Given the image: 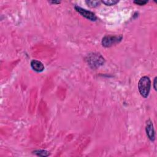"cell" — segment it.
I'll return each mask as SVG.
<instances>
[{
	"label": "cell",
	"instance_id": "277c9868",
	"mask_svg": "<svg viewBox=\"0 0 157 157\" xmlns=\"http://www.w3.org/2000/svg\"><path fill=\"white\" fill-rule=\"evenodd\" d=\"M74 8L77 12H79L81 15H82L83 17H84L86 19H87L88 20H90L91 21H93L97 20V17L93 12L89 11V10H87L85 9H83L78 6H75Z\"/></svg>",
	"mask_w": 157,
	"mask_h": 157
},
{
	"label": "cell",
	"instance_id": "5b68a950",
	"mask_svg": "<svg viewBox=\"0 0 157 157\" xmlns=\"http://www.w3.org/2000/svg\"><path fill=\"white\" fill-rule=\"evenodd\" d=\"M145 130L149 139L151 140V141H154L155 139V130L154 128L152 122H151L150 120H149L147 121Z\"/></svg>",
	"mask_w": 157,
	"mask_h": 157
},
{
	"label": "cell",
	"instance_id": "9c48e42d",
	"mask_svg": "<svg viewBox=\"0 0 157 157\" xmlns=\"http://www.w3.org/2000/svg\"><path fill=\"white\" fill-rule=\"evenodd\" d=\"M102 3H104L106 6H112V5H115L118 3V1L116 0H106V1H102Z\"/></svg>",
	"mask_w": 157,
	"mask_h": 157
},
{
	"label": "cell",
	"instance_id": "3957f363",
	"mask_svg": "<svg viewBox=\"0 0 157 157\" xmlns=\"http://www.w3.org/2000/svg\"><path fill=\"white\" fill-rule=\"evenodd\" d=\"M123 39L122 36H106L102 40V44L105 47H109L120 42Z\"/></svg>",
	"mask_w": 157,
	"mask_h": 157
},
{
	"label": "cell",
	"instance_id": "ba28073f",
	"mask_svg": "<svg viewBox=\"0 0 157 157\" xmlns=\"http://www.w3.org/2000/svg\"><path fill=\"white\" fill-rule=\"evenodd\" d=\"M85 3L90 8H95L100 4V2L98 1H86Z\"/></svg>",
	"mask_w": 157,
	"mask_h": 157
},
{
	"label": "cell",
	"instance_id": "7c38bea8",
	"mask_svg": "<svg viewBox=\"0 0 157 157\" xmlns=\"http://www.w3.org/2000/svg\"><path fill=\"white\" fill-rule=\"evenodd\" d=\"M49 3L50 4H58L60 3L59 1H49Z\"/></svg>",
	"mask_w": 157,
	"mask_h": 157
},
{
	"label": "cell",
	"instance_id": "52a82bcc",
	"mask_svg": "<svg viewBox=\"0 0 157 157\" xmlns=\"http://www.w3.org/2000/svg\"><path fill=\"white\" fill-rule=\"evenodd\" d=\"M33 154L39 156H47L50 155V154L48 153V151L46 150H43L34 151Z\"/></svg>",
	"mask_w": 157,
	"mask_h": 157
},
{
	"label": "cell",
	"instance_id": "8fae6325",
	"mask_svg": "<svg viewBox=\"0 0 157 157\" xmlns=\"http://www.w3.org/2000/svg\"><path fill=\"white\" fill-rule=\"evenodd\" d=\"M156 79H157V77H156L154 79V88L155 90H156Z\"/></svg>",
	"mask_w": 157,
	"mask_h": 157
},
{
	"label": "cell",
	"instance_id": "8992f818",
	"mask_svg": "<svg viewBox=\"0 0 157 157\" xmlns=\"http://www.w3.org/2000/svg\"><path fill=\"white\" fill-rule=\"evenodd\" d=\"M31 66L35 71L37 73H41L44 70V66L41 62L33 59L31 62Z\"/></svg>",
	"mask_w": 157,
	"mask_h": 157
},
{
	"label": "cell",
	"instance_id": "7a4b0ae2",
	"mask_svg": "<svg viewBox=\"0 0 157 157\" xmlns=\"http://www.w3.org/2000/svg\"><path fill=\"white\" fill-rule=\"evenodd\" d=\"M86 60L89 65L93 68H98L104 63V59L99 53H91L88 55Z\"/></svg>",
	"mask_w": 157,
	"mask_h": 157
},
{
	"label": "cell",
	"instance_id": "6da1fadb",
	"mask_svg": "<svg viewBox=\"0 0 157 157\" xmlns=\"http://www.w3.org/2000/svg\"><path fill=\"white\" fill-rule=\"evenodd\" d=\"M151 88V81L149 77L144 76L140 78L138 83V89L141 95L144 98L149 96Z\"/></svg>",
	"mask_w": 157,
	"mask_h": 157
},
{
	"label": "cell",
	"instance_id": "30bf717a",
	"mask_svg": "<svg viewBox=\"0 0 157 157\" xmlns=\"http://www.w3.org/2000/svg\"><path fill=\"white\" fill-rule=\"evenodd\" d=\"M147 3H148L147 1H134V4L139 5V6H143V5H145Z\"/></svg>",
	"mask_w": 157,
	"mask_h": 157
}]
</instances>
